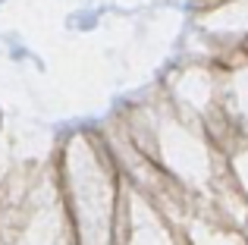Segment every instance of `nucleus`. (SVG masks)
<instances>
[]
</instances>
